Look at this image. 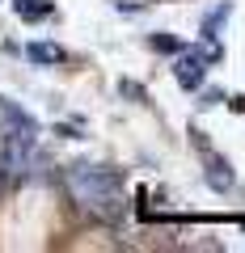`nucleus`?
<instances>
[{
    "label": "nucleus",
    "mask_w": 245,
    "mask_h": 253,
    "mask_svg": "<svg viewBox=\"0 0 245 253\" xmlns=\"http://www.w3.org/2000/svg\"><path fill=\"white\" fill-rule=\"evenodd\" d=\"M30 59L34 63H64L68 55H64V46H55V42H30Z\"/></svg>",
    "instance_id": "obj_4"
},
{
    "label": "nucleus",
    "mask_w": 245,
    "mask_h": 253,
    "mask_svg": "<svg viewBox=\"0 0 245 253\" xmlns=\"http://www.w3.org/2000/svg\"><path fill=\"white\" fill-rule=\"evenodd\" d=\"M148 42H152V51H165V55H178L182 51V42H178V38H169V34H152Z\"/></svg>",
    "instance_id": "obj_7"
},
{
    "label": "nucleus",
    "mask_w": 245,
    "mask_h": 253,
    "mask_svg": "<svg viewBox=\"0 0 245 253\" xmlns=\"http://www.w3.org/2000/svg\"><path fill=\"white\" fill-rule=\"evenodd\" d=\"M68 194L76 199V207L98 215L101 224H118L127 215V199H123V177L98 165H72L68 169Z\"/></svg>",
    "instance_id": "obj_1"
},
{
    "label": "nucleus",
    "mask_w": 245,
    "mask_h": 253,
    "mask_svg": "<svg viewBox=\"0 0 245 253\" xmlns=\"http://www.w3.org/2000/svg\"><path fill=\"white\" fill-rule=\"evenodd\" d=\"M13 9H17L21 21H43L51 17V0H13Z\"/></svg>",
    "instance_id": "obj_3"
},
{
    "label": "nucleus",
    "mask_w": 245,
    "mask_h": 253,
    "mask_svg": "<svg viewBox=\"0 0 245 253\" xmlns=\"http://www.w3.org/2000/svg\"><path fill=\"white\" fill-rule=\"evenodd\" d=\"M207 181H211V190H228L233 186V173H228V165L220 161V156H207Z\"/></svg>",
    "instance_id": "obj_5"
},
{
    "label": "nucleus",
    "mask_w": 245,
    "mask_h": 253,
    "mask_svg": "<svg viewBox=\"0 0 245 253\" xmlns=\"http://www.w3.org/2000/svg\"><path fill=\"white\" fill-rule=\"evenodd\" d=\"M173 76H178L182 89H199L203 84V59L199 55H182V59L173 63Z\"/></svg>",
    "instance_id": "obj_2"
},
{
    "label": "nucleus",
    "mask_w": 245,
    "mask_h": 253,
    "mask_svg": "<svg viewBox=\"0 0 245 253\" xmlns=\"http://www.w3.org/2000/svg\"><path fill=\"white\" fill-rule=\"evenodd\" d=\"M0 114L9 118V123H13V126H17V131H34V118H30V114H26V110H21V106H13V101H9V97H0Z\"/></svg>",
    "instance_id": "obj_6"
},
{
    "label": "nucleus",
    "mask_w": 245,
    "mask_h": 253,
    "mask_svg": "<svg viewBox=\"0 0 245 253\" xmlns=\"http://www.w3.org/2000/svg\"><path fill=\"white\" fill-rule=\"evenodd\" d=\"M118 89L127 93V97H136V101H144V89H140V84H131V81H123V84H118Z\"/></svg>",
    "instance_id": "obj_8"
}]
</instances>
